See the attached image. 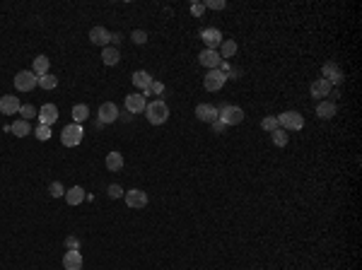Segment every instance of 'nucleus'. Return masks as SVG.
I'll use <instances>...</instances> for the list:
<instances>
[{
    "label": "nucleus",
    "instance_id": "f257e3e1",
    "mask_svg": "<svg viewBox=\"0 0 362 270\" xmlns=\"http://www.w3.org/2000/svg\"><path fill=\"white\" fill-rule=\"evenodd\" d=\"M145 116L152 126H162L164 121L169 118V107L164 104L162 99H155V102H147L145 107Z\"/></svg>",
    "mask_w": 362,
    "mask_h": 270
},
{
    "label": "nucleus",
    "instance_id": "f03ea898",
    "mask_svg": "<svg viewBox=\"0 0 362 270\" xmlns=\"http://www.w3.org/2000/svg\"><path fill=\"white\" fill-rule=\"evenodd\" d=\"M217 118L225 123V126H239L244 121V108L241 107H232V104H220L217 107Z\"/></svg>",
    "mask_w": 362,
    "mask_h": 270
},
{
    "label": "nucleus",
    "instance_id": "7ed1b4c3",
    "mask_svg": "<svg viewBox=\"0 0 362 270\" xmlns=\"http://www.w3.org/2000/svg\"><path fill=\"white\" fill-rule=\"evenodd\" d=\"M278 123L283 130H302L304 128V116L300 113V111H283L280 116H278Z\"/></svg>",
    "mask_w": 362,
    "mask_h": 270
},
{
    "label": "nucleus",
    "instance_id": "20e7f679",
    "mask_svg": "<svg viewBox=\"0 0 362 270\" xmlns=\"http://www.w3.org/2000/svg\"><path fill=\"white\" fill-rule=\"evenodd\" d=\"M82 138H85V130H82V126H77V123H70V126H65L60 130V143L65 145V147H77V145L82 143Z\"/></svg>",
    "mask_w": 362,
    "mask_h": 270
},
{
    "label": "nucleus",
    "instance_id": "39448f33",
    "mask_svg": "<svg viewBox=\"0 0 362 270\" xmlns=\"http://www.w3.org/2000/svg\"><path fill=\"white\" fill-rule=\"evenodd\" d=\"M39 85V77H36L32 70H19L17 75H15V87H17L19 92H32Z\"/></svg>",
    "mask_w": 362,
    "mask_h": 270
},
{
    "label": "nucleus",
    "instance_id": "423d86ee",
    "mask_svg": "<svg viewBox=\"0 0 362 270\" xmlns=\"http://www.w3.org/2000/svg\"><path fill=\"white\" fill-rule=\"evenodd\" d=\"M227 82V75H222L220 70H208L205 77H203V87L208 92H220Z\"/></svg>",
    "mask_w": 362,
    "mask_h": 270
},
{
    "label": "nucleus",
    "instance_id": "0eeeda50",
    "mask_svg": "<svg viewBox=\"0 0 362 270\" xmlns=\"http://www.w3.org/2000/svg\"><path fill=\"white\" fill-rule=\"evenodd\" d=\"M200 39H203L205 49H213V51H217V49H220V44H222V32L215 29V27H205V29H200Z\"/></svg>",
    "mask_w": 362,
    "mask_h": 270
},
{
    "label": "nucleus",
    "instance_id": "6e6552de",
    "mask_svg": "<svg viewBox=\"0 0 362 270\" xmlns=\"http://www.w3.org/2000/svg\"><path fill=\"white\" fill-rule=\"evenodd\" d=\"M123 198H126V205L133 208V210H140V208L147 205V193L140 191V188H130V191H126Z\"/></svg>",
    "mask_w": 362,
    "mask_h": 270
},
{
    "label": "nucleus",
    "instance_id": "1a4fd4ad",
    "mask_svg": "<svg viewBox=\"0 0 362 270\" xmlns=\"http://www.w3.org/2000/svg\"><path fill=\"white\" fill-rule=\"evenodd\" d=\"M321 75H324V80H328L331 85H341V82H343V77H345L343 70H341V65H338V63H333V60L324 63Z\"/></svg>",
    "mask_w": 362,
    "mask_h": 270
},
{
    "label": "nucleus",
    "instance_id": "9d476101",
    "mask_svg": "<svg viewBox=\"0 0 362 270\" xmlns=\"http://www.w3.org/2000/svg\"><path fill=\"white\" fill-rule=\"evenodd\" d=\"M19 108H22L19 97H15V94H2V97H0V113L15 116V113H19Z\"/></svg>",
    "mask_w": 362,
    "mask_h": 270
},
{
    "label": "nucleus",
    "instance_id": "9b49d317",
    "mask_svg": "<svg viewBox=\"0 0 362 270\" xmlns=\"http://www.w3.org/2000/svg\"><path fill=\"white\" fill-rule=\"evenodd\" d=\"M198 63L203 65V68H208V70H217L220 63H222V58H220V54L213 51V49H203L200 55H198Z\"/></svg>",
    "mask_w": 362,
    "mask_h": 270
},
{
    "label": "nucleus",
    "instance_id": "f8f14e48",
    "mask_svg": "<svg viewBox=\"0 0 362 270\" xmlns=\"http://www.w3.org/2000/svg\"><path fill=\"white\" fill-rule=\"evenodd\" d=\"M126 111L128 113H140V111H145V107H147V99H145L140 92H133V94H128L126 97Z\"/></svg>",
    "mask_w": 362,
    "mask_h": 270
},
{
    "label": "nucleus",
    "instance_id": "ddd939ff",
    "mask_svg": "<svg viewBox=\"0 0 362 270\" xmlns=\"http://www.w3.org/2000/svg\"><path fill=\"white\" fill-rule=\"evenodd\" d=\"M58 121V107L56 104H44L39 108V123L41 126H54Z\"/></svg>",
    "mask_w": 362,
    "mask_h": 270
},
{
    "label": "nucleus",
    "instance_id": "4468645a",
    "mask_svg": "<svg viewBox=\"0 0 362 270\" xmlns=\"http://www.w3.org/2000/svg\"><path fill=\"white\" fill-rule=\"evenodd\" d=\"M90 41L94 44V46L107 49L109 44H111V32L104 29V27H92V29H90Z\"/></svg>",
    "mask_w": 362,
    "mask_h": 270
},
{
    "label": "nucleus",
    "instance_id": "2eb2a0df",
    "mask_svg": "<svg viewBox=\"0 0 362 270\" xmlns=\"http://www.w3.org/2000/svg\"><path fill=\"white\" fill-rule=\"evenodd\" d=\"M99 121H102L104 126L119 121V107H116L114 102H104V104L99 107Z\"/></svg>",
    "mask_w": 362,
    "mask_h": 270
},
{
    "label": "nucleus",
    "instance_id": "dca6fc26",
    "mask_svg": "<svg viewBox=\"0 0 362 270\" xmlns=\"http://www.w3.org/2000/svg\"><path fill=\"white\" fill-rule=\"evenodd\" d=\"M331 90H333V85H331L328 80H324V77L314 80V82H311V87H309V92H311V97H314V99H324V97H328Z\"/></svg>",
    "mask_w": 362,
    "mask_h": 270
},
{
    "label": "nucleus",
    "instance_id": "f3484780",
    "mask_svg": "<svg viewBox=\"0 0 362 270\" xmlns=\"http://www.w3.org/2000/svg\"><path fill=\"white\" fill-rule=\"evenodd\" d=\"M196 118H198V121H205V123L217 121V107H213V104H198V107H196Z\"/></svg>",
    "mask_w": 362,
    "mask_h": 270
},
{
    "label": "nucleus",
    "instance_id": "a211bd4d",
    "mask_svg": "<svg viewBox=\"0 0 362 270\" xmlns=\"http://www.w3.org/2000/svg\"><path fill=\"white\" fill-rule=\"evenodd\" d=\"M152 80H155V77H152L147 70H135L133 75H130V82L135 85V90H140V92L147 90V87L152 85Z\"/></svg>",
    "mask_w": 362,
    "mask_h": 270
},
{
    "label": "nucleus",
    "instance_id": "6ab92c4d",
    "mask_svg": "<svg viewBox=\"0 0 362 270\" xmlns=\"http://www.w3.org/2000/svg\"><path fill=\"white\" fill-rule=\"evenodd\" d=\"M63 268L65 270H82V253L80 251H65V256H63Z\"/></svg>",
    "mask_w": 362,
    "mask_h": 270
},
{
    "label": "nucleus",
    "instance_id": "aec40b11",
    "mask_svg": "<svg viewBox=\"0 0 362 270\" xmlns=\"http://www.w3.org/2000/svg\"><path fill=\"white\" fill-rule=\"evenodd\" d=\"M63 198H65L68 205H80L82 200L87 198V193H85V188H82V186H72V188L65 191V196H63Z\"/></svg>",
    "mask_w": 362,
    "mask_h": 270
},
{
    "label": "nucleus",
    "instance_id": "412c9836",
    "mask_svg": "<svg viewBox=\"0 0 362 270\" xmlns=\"http://www.w3.org/2000/svg\"><path fill=\"white\" fill-rule=\"evenodd\" d=\"M217 54H220L222 60H230V58L237 54V41H235V39H222V44H220Z\"/></svg>",
    "mask_w": 362,
    "mask_h": 270
},
{
    "label": "nucleus",
    "instance_id": "4be33fe9",
    "mask_svg": "<svg viewBox=\"0 0 362 270\" xmlns=\"http://www.w3.org/2000/svg\"><path fill=\"white\" fill-rule=\"evenodd\" d=\"M316 116L324 118V121L333 118V116H336V104L328 102V99H326V102H319V104H316Z\"/></svg>",
    "mask_w": 362,
    "mask_h": 270
},
{
    "label": "nucleus",
    "instance_id": "5701e85b",
    "mask_svg": "<svg viewBox=\"0 0 362 270\" xmlns=\"http://www.w3.org/2000/svg\"><path fill=\"white\" fill-rule=\"evenodd\" d=\"M87 118H90V107H87V104H75V107H72V123L82 126Z\"/></svg>",
    "mask_w": 362,
    "mask_h": 270
},
{
    "label": "nucleus",
    "instance_id": "b1692460",
    "mask_svg": "<svg viewBox=\"0 0 362 270\" xmlns=\"http://www.w3.org/2000/svg\"><path fill=\"white\" fill-rule=\"evenodd\" d=\"M107 169L109 171H121L123 169V155L121 152H109L107 155Z\"/></svg>",
    "mask_w": 362,
    "mask_h": 270
},
{
    "label": "nucleus",
    "instance_id": "393cba45",
    "mask_svg": "<svg viewBox=\"0 0 362 270\" xmlns=\"http://www.w3.org/2000/svg\"><path fill=\"white\" fill-rule=\"evenodd\" d=\"M49 58L46 55H36L34 58V65H32V72H34L36 77H41V75H49Z\"/></svg>",
    "mask_w": 362,
    "mask_h": 270
},
{
    "label": "nucleus",
    "instance_id": "a878e982",
    "mask_svg": "<svg viewBox=\"0 0 362 270\" xmlns=\"http://www.w3.org/2000/svg\"><path fill=\"white\" fill-rule=\"evenodd\" d=\"M102 60H104V65H116V63L121 60V54H119V49H114V46H107V49H102Z\"/></svg>",
    "mask_w": 362,
    "mask_h": 270
},
{
    "label": "nucleus",
    "instance_id": "bb28decb",
    "mask_svg": "<svg viewBox=\"0 0 362 270\" xmlns=\"http://www.w3.org/2000/svg\"><path fill=\"white\" fill-rule=\"evenodd\" d=\"M10 133H15L17 138H24V135H29L32 133V126H29V121H15L12 126H10Z\"/></svg>",
    "mask_w": 362,
    "mask_h": 270
},
{
    "label": "nucleus",
    "instance_id": "cd10ccee",
    "mask_svg": "<svg viewBox=\"0 0 362 270\" xmlns=\"http://www.w3.org/2000/svg\"><path fill=\"white\" fill-rule=\"evenodd\" d=\"M271 140L275 147H285L290 143V133L288 130H283V128H278V130H273L271 133Z\"/></svg>",
    "mask_w": 362,
    "mask_h": 270
},
{
    "label": "nucleus",
    "instance_id": "c85d7f7f",
    "mask_svg": "<svg viewBox=\"0 0 362 270\" xmlns=\"http://www.w3.org/2000/svg\"><path fill=\"white\" fill-rule=\"evenodd\" d=\"M39 87H41V90H56V87H58V77L51 75V72H49V75H41V77H39Z\"/></svg>",
    "mask_w": 362,
    "mask_h": 270
},
{
    "label": "nucleus",
    "instance_id": "c756f323",
    "mask_svg": "<svg viewBox=\"0 0 362 270\" xmlns=\"http://www.w3.org/2000/svg\"><path fill=\"white\" fill-rule=\"evenodd\" d=\"M19 116H22V121H32L34 116H39V111H36V107H32V104H22Z\"/></svg>",
    "mask_w": 362,
    "mask_h": 270
},
{
    "label": "nucleus",
    "instance_id": "7c9ffc66",
    "mask_svg": "<svg viewBox=\"0 0 362 270\" xmlns=\"http://www.w3.org/2000/svg\"><path fill=\"white\" fill-rule=\"evenodd\" d=\"M261 128H263V130H268V133L278 130V128H280V123H278V116H266V118L261 121Z\"/></svg>",
    "mask_w": 362,
    "mask_h": 270
},
{
    "label": "nucleus",
    "instance_id": "2f4dec72",
    "mask_svg": "<svg viewBox=\"0 0 362 270\" xmlns=\"http://www.w3.org/2000/svg\"><path fill=\"white\" fill-rule=\"evenodd\" d=\"M130 41H133V44H138V46L147 44V32H145V29H133V34H130Z\"/></svg>",
    "mask_w": 362,
    "mask_h": 270
},
{
    "label": "nucleus",
    "instance_id": "473e14b6",
    "mask_svg": "<svg viewBox=\"0 0 362 270\" xmlns=\"http://www.w3.org/2000/svg\"><path fill=\"white\" fill-rule=\"evenodd\" d=\"M34 135L39 138V140H41V143H46V140L51 138V126H41V123H39V126H36V130H34Z\"/></svg>",
    "mask_w": 362,
    "mask_h": 270
},
{
    "label": "nucleus",
    "instance_id": "72a5a7b5",
    "mask_svg": "<svg viewBox=\"0 0 362 270\" xmlns=\"http://www.w3.org/2000/svg\"><path fill=\"white\" fill-rule=\"evenodd\" d=\"M49 193H51L54 198H63V196H65V188H63L60 181H54V183L49 186Z\"/></svg>",
    "mask_w": 362,
    "mask_h": 270
},
{
    "label": "nucleus",
    "instance_id": "f704fd0d",
    "mask_svg": "<svg viewBox=\"0 0 362 270\" xmlns=\"http://www.w3.org/2000/svg\"><path fill=\"white\" fill-rule=\"evenodd\" d=\"M123 193H126V191H123L119 183H111V186L107 188V196H109V198H114V200H116V198H123Z\"/></svg>",
    "mask_w": 362,
    "mask_h": 270
},
{
    "label": "nucleus",
    "instance_id": "c9c22d12",
    "mask_svg": "<svg viewBox=\"0 0 362 270\" xmlns=\"http://www.w3.org/2000/svg\"><path fill=\"white\" fill-rule=\"evenodd\" d=\"M203 5H205V10H225L227 7L225 0H205Z\"/></svg>",
    "mask_w": 362,
    "mask_h": 270
},
{
    "label": "nucleus",
    "instance_id": "e433bc0d",
    "mask_svg": "<svg viewBox=\"0 0 362 270\" xmlns=\"http://www.w3.org/2000/svg\"><path fill=\"white\" fill-rule=\"evenodd\" d=\"M65 246H68V251H80V239L77 236H65Z\"/></svg>",
    "mask_w": 362,
    "mask_h": 270
},
{
    "label": "nucleus",
    "instance_id": "4c0bfd02",
    "mask_svg": "<svg viewBox=\"0 0 362 270\" xmlns=\"http://www.w3.org/2000/svg\"><path fill=\"white\" fill-rule=\"evenodd\" d=\"M203 12H205V5H203V2H193V5H191V15H193V17H203Z\"/></svg>",
    "mask_w": 362,
    "mask_h": 270
},
{
    "label": "nucleus",
    "instance_id": "58836bf2",
    "mask_svg": "<svg viewBox=\"0 0 362 270\" xmlns=\"http://www.w3.org/2000/svg\"><path fill=\"white\" fill-rule=\"evenodd\" d=\"M150 92H152V94H162V92H164V82H160V80H152Z\"/></svg>",
    "mask_w": 362,
    "mask_h": 270
},
{
    "label": "nucleus",
    "instance_id": "ea45409f",
    "mask_svg": "<svg viewBox=\"0 0 362 270\" xmlns=\"http://www.w3.org/2000/svg\"><path fill=\"white\" fill-rule=\"evenodd\" d=\"M210 126H213V133H217V135H222V133H225V123H222V121H220V118H217V121H213V123H210Z\"/></svg>",
    "mask_w": 362,
    "mask_h": 270
},
{
    "label": "nucleus",
    "instance_id": "a19ab883",
    "mask_svg": "<svg viewBox=\"0 0 362 270\" xmlns=\"http://www.w3.org/2000/svg\"><path fill=\"white\" fill-rule=\"evenodd\" d=\"M121 41H123V34H121V32H114V34H111V46H114V49H119Z\"/></svg>",
    "mask_w": 362,
    "mask_h": 270
},
{
    "label": "nucleus",
    "instance_id": "79ce46f5",
    "mask_svg": "<svg viewBox=\"0 0 362 270\" xmlns=\"http://www.w3.org/2000/svg\"><path fill=\"white\" fill-rule=\"evenodd\" d=\"M328 97H331V99H328V102H336V99H338V97H341V92H338V90H331V94H328Z\"/></svg>",
    "mask_w": 362,
    "mask_h": 270
}]
</instances>
